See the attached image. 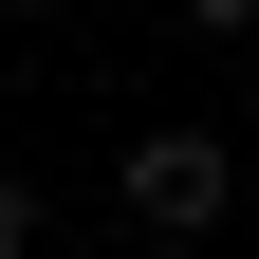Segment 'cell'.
I'll use <instances>...</instances> for the list:
<instances>
[{
  "mask_svg": "<svg viewBox=\"0 0 259 259\" xmlns=\"http://www.w3.org/2000/svg\"><path fill=\"white\" fill-rule=\"evenodd\" d=\"M0 259H37V167H0Z\"/></svg>",
  "mask_w": 259,
  "mask_h": 259,
  "instance_id": "cell-2",
  "label": "cell"
},
{
  "mask_svg": "<svg viewBox=\"0 0 259 259\" xmlns=\"http://www.w3.org/2000/svg\"><path fill=\"white\" fill-rule=\"evenodd\" d=\"M111 204H130V241H167V259H204V241H222V204H241V148H222V130H130V167H111Z\"/></svg>",
  "mask_w": 259,
  "mask_h": 259,
  "instance_id": "cell-1",
  "label": "cell"
}]
</instances>
